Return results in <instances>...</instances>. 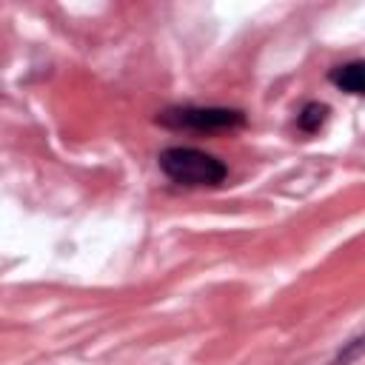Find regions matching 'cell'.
<instances>
[{"mask_svg": "<svg viewBox=\"0 0 365 365\" xmlns=\"http://www.w3.org/2000/svg\"><path fill=\"white\" fill-rule=\"evenodd\" d=\"M157 160H160L163 174L171 182L185 185V188H214L228 174L222 160H217L214 154H205L200 148H188V145L165 148V151H160Z\"/></svg>", "mask_w": 365, "mask_h": 365, "instance_id": "obj_1", "label": "cell"}, {"mask_svg": "<svg viewBox=\"0 0 365 365\" xmlns=\"http://www.w3.org/2000/svg\"><path fill=\"white\" fill-rule=\"evenodd\" d=\"M160 125L168 128H191V131H222L245 125V114L240 108H217V106H180L165 108L157 117Z\"/></svg>", "mask_w": 365, "mask_h": 365, "instance_id": "obj_2", "label": "cell"}, {"mask_svg": "<svg viewBox=\"0 0 365 365\" xmlns=\"http://www.w3.org/2000/svg\"><path fill=\"white\" fill-rule=\"evenodd\" d=\"M362 68H365L362 60H351V63L334 66L331 74H328V80H331L336 88H342V91H348V94H354V97H359L362 88H365V83H362Z\"/></svg>", "mask_w": 365, "mask_h": 365, "instance_id": "obj_3", "label": "cell"}, {"mask_svg": "<svg viewBox=\"0 0 365 365\" xmlns=\"http://www.w3.org/2000/svg\"><path fill=\"white\" fill-rule=\"evenodd\" d=\"M328 120V106L325 103H305L297 114V128L302 134H314L322 128V123Z\"/></svg>", "mask_w": 365, "mask_h": 365, "instance_id": "obj_4", "label": "cell"}]
</instances>
